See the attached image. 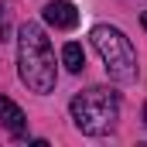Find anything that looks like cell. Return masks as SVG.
I'll return each instance as SVG.
<instances>
[{"instance_id":"7a4b0ae2","label":"cell","mask_w":147,"mask_h":147,"mask_svg":"<svg viewBox=\"0 0 147 147\" xmlns=\"http://www.w3.org/2000/svg\"><path fill=\"white\" fill-rule=\"evenodd\" d=\"M69 113H72V123L89 134V137H103L116 130V120H120V96L106 89V86H92L86 92L72 96L69 103Z\"/></svg>"},{"instance_id":"5b68a950","label":"cell","mask_w":147,"mask_h":147,"mask_svg":"<svg viewBox=\"0 0 147 147\" xmlns=\"http://www.w3.org/2000/svg\"><path fill=\"white\" fill-rule=\"evenodd\" d=\"M0 127L10 130L14 137H24V130H28V116H24V110H21L14 99H7V96H0Z\"/></svg>"},{"instance_id":"9c48e42d","label":"cell","mask_w":147,"mask_h":147,"mask_svg":"<svg viewBox=\"0 0 147 147\" xmlns=\"http://www.w3.org/2000/svg\"><path fill=\"white\" fill-rule=\"evenodd\" d=\"M144 123H147V103H144Z\"/></svg>"},{"instance_id":"3957f363","label":"cell","mask_w":147,"mask_h":147,"mask_svg":"<svg viewBox=\"0 0 147 147\" xmlns=\"http://www.w3.org/2000/svg\"><path fill=\"white\" fill-rule=\"evenodd\" d=\"M92 48L99 51V58H103V69L110 75L113 82H120V86H130V82H137V51H134V45H130V38L123 34L120 28H113V24H96L92 31Z\"/></svg>"},{"instance_id":"277c9868","label":"cell","mask_w":147,"mask_h":147,"mask_svg":"<svg viewBox=\"0 0 147 147\" xmlns=\"http://www.w3.org/2000/svg\"><path fill=\"white\" fill-rule=\"evenodd\" d=\"M45 24L55 28V31H72L79 24V10H75L72 0H51L45 7Z\"/></svg>"},{"instance_id":"52a82bcc","label":"cell","mask_w":147,"mask_h":147,"mask_svg":"<svg viewBox=\"0 0 147 147\" xmlns=\"http://www.w3.org/2000/svg\"><path fill=\"white\" fill-rule=\"evenodd\" d=\"M10 10H14V3L3 0V3H0V41L10 38Z\"/></svg>"},{"instance_id":"ba28073f","label":"cell","mask_w":147,"mask_h":147,"mask_svg":"<svg viewBox=\"0 0 147 147\" xmlns=\"http://www.w3.org/2000/svg\"><path fill=\"white\" fill-rule=\"evenodd\" d=\"M140 24H144V28H147V10H144V14H140Z\"/></svg>"},{"instance_id":"6da1fadb","label":"cell","mask_w":147,"mask_h":147,"mask_svg":"<svg viewBox=\"0 0 147 147\" xmlns=\"http://www.w3.org/2000/svg\"><path fill=\"white\" fill-rule=\"evenodd\" d=\"M17 75L38 96H48L55 89V82H58L51 41H48L45 28L38 21H24L17 28Z\"/></svg>"},{"instance_id":"8992f818","label":"cell","mask_w":147,"mask_h":147,"mask_svg":"<svg viewBox=\"0 0 147 147\" xmlns=\"http://www.w3.org/2000/svg\"><path fill=\"white\" fill-rule=\"evenodd\" d=\"M62 65H65L69 72H82V69H86V51H82V45L69 41V45L62 48Z\"/></svg>"}]
</instances>
